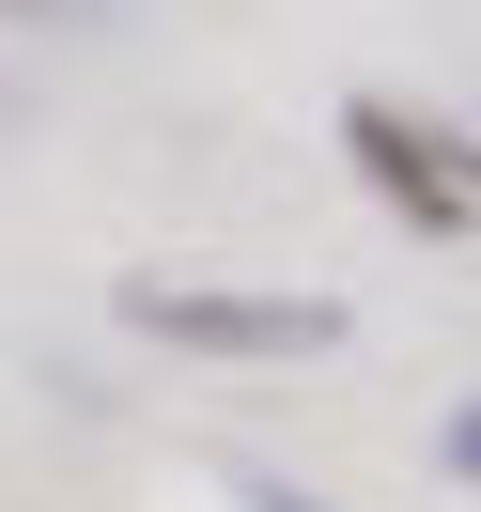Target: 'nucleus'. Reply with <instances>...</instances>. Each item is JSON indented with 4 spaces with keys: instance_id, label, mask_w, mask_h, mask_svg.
<instances>
[{
    "instance_id": "nucleus-1",
    "label": "nucleus",
    "mask_w": 481,
    "mask_h": 512,
    "mask_svg": "<svg viewBox=\"0 0 481 512\" xmlns=\"http://www.w3.org/2000/svg\"><path fill=\"white\" fill-rule=\"evenodd\" d=\"M109 311L171 357H218V373H295V357L357 342L342 295H249V280H109Z\"/></svg>"
},
{
    "instance_id": "nucleus-2",
    "label": "nucleus",
    "mask_w": 481,
    "mask_h": 512,
    "mask_svg": "<svg viewBox=\"0 0 481 512\" xmlns=\"http://www.w3.org/2000/svg\"><path fill=\"white\" fill-rule=\"evenodd\" d=\"M342 156H357V187H373L419 249H466L481 233V140L466 125H435V109H404V94H342Z\"/></svg>"
},
{
    "instance_id": "nucleus-3",
    "label": "nucleus",
    "mask_w": 481,
    "mask_h": 512,
    "mask_svg": "<svg viewBox=\"0 0 481 512\" xmlns=\"http://www.w3.org/2000/svg\"><path fill=\"white\" fill-rule=\"evenodd\" d=\"M435 466H450V481H466V497H481V388H466V404L435 419Z\"/></svg>"
},
{
    "instance_id": "nucleus-4",
    "label": "nucleus",
    "mask_w": 481,
    "mask_h": 512,
    "mask_svg": "<svg viewBox=\"0 0 481 512\" xmlns=\"http://www.w3.org/2000/svg\"><path fill=\"white\" fill-rule=\"evenodd\" d=\"M233 512H326V497H311V481H280V466H249V481H233Z\"/></svg>"
},
{
    "instance_id": "nucleus-5",
    "label": "nucleus",
    "mask_w": 481,
    "mask_h": 512,
    "mask_svg": "<svg viewBox=\"0 0 481 512\" xmlns=\"http://www.w3.org/2000/svg\"><path fill=\"white\" fill-rule=\"evenodd\" d=\"M0 16H94V0H0Z\"/></svg>"
}]
</instances>
